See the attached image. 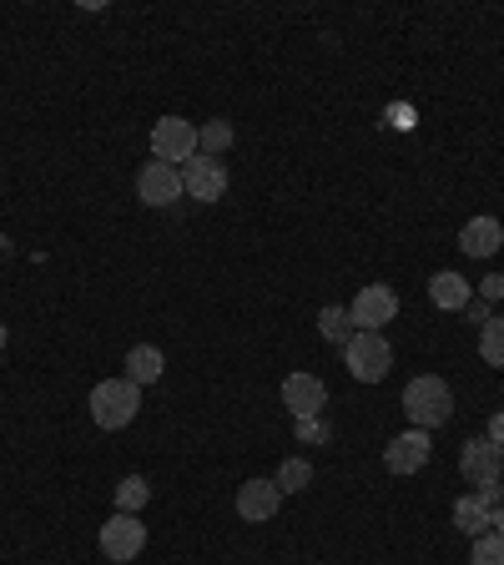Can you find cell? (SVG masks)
<instances>
[{
	"mask_svg": "<svg viewBox=\"0 0 504 565\" xmlns=\"http://www.w3.org/2000/svg\"><path fill=\"white\" fill-rule=\"evenodd\" d=\"M6 339H11V333H6V323H0V349H6Z\"/></svg>",
	"mask_w": 504,
	"mask_h": 565,
	"instance_id": "28",
	"label": "cell"
},
{
	"mask_svg": "<svg viewBox=\"0 0 504 565\" xmlns=\"http://www.w3.org/2000/svg\"><path fill=\"white\" fill-rule=\"evenodd\" d=\"M182 192H187L192 202H217L227 192V167L217 162V157H192V162H182Z\"/></svg>",
	"mask_w": 504,
	"mask_h": 565,
	"instance_id": "9",
	"label": "cell"
},
{
	"mask_svg": "<svg viewBox=\"0 0 504 565\" xmlns=\"http://www.w3.org/2000/svg\"><path fill=\"white\" fill-rule=\"evenodd\" d=\"M282 404H288L293 419H318L323 404H329V388H323L318 374H288L282 379Z\"/></svg>",
	"mask_w": 504,
	"mask_h": 565,
	"instance_id": "11",
	"label": "cell"
},
{
	"mask_svg": "<svg viewBox=\"0 0 504 565\" xmlns=\"http://www.w3.org/2000/svg\"><path fill=\"white\" fill-rule=\"evenodd\" d=\"M318 333H323L329 343H339V349H343V343H348L358 329H353L348 308H333V303H329V308H318Z\"/></svg>",
	"mask_w": 504,
	"mask_h": 565,
	"instance_id": "17",
	"label": "cell"
},
{
	"mask_svg": "<svg viewBox=\"0 0 504 565\" xmlns=\"http://www.w3.org/2000/svg\"><path fill=\"white\" fill-rule=\"evenodd\" d=\"M92 424L96 429H127L131 419L141 414V388L131 384L127 374L121 379H101V384L92 388Z\"/></svg>",
	"mask_w": 504,
	"mask_h": 565,
	"instance_id": "3",
	"label": "cell"
},
{
	"mask_svg": "<svg viewBox=\"0 0 504 565\" xmlns=\"http://www.w3.org/2000/svg\"><path fill=\"white\" fill-rule=\"evenodd\" d=\"M278 505H282L278 480H247V484H237V515L253 520V525L272 520V515H278Z\"/></svg>",
	"mask_w": 504,
	"mask_h": 565,
	"instance_id": "12",
	"label": "cell"
},
{
	"mask_svg": "<svg viewBox=\"0 0 504 565\" xmlns=\"http://www.w3.org/2000/svg\"><path fill=\"white\" fill-rule=\"evenodd\" d=\"M394 313H399V294L388 282H364L348 303V318L358 333H384V323H394Z\"/></svg>",
	"mask_w": 504,
	"mask_h": 565,
	"instance_id": "5",
	"label": "cell"
},
{
	"mask_svg": "<svg viewBox=\"0 0 504 565\" xmlns=\"http://www.w3.org/2000/svg\"><path fill=\"white\" fill-rule=\"evenodd\" d=\"M470 561L474 565H504V535H500V530H490V535H480V541H474Z\"/></svg>",
	"mask_w": 504,
	"mask_h": 565,
	"instance_id": "22",
	"label": "cell"
},
{
	"mask_svg": "<svg viewBox=\"0 0 504 565\" xmlns=\"http://www.w3.org/2000/svg\"><path fill=\"white\" fill-rule=\"evenodd\" d=\"M152 157L157 162H172V167L192 162V157H197V127L182 117H162L152 127Z\"/></svg>",
	"mask_w": 504,
	"mask_h": 565,
	"instance_id": "7",
	"label": "cell"
},
{
	"mask_svg": "<svg viewBox=\"0 0 504 565\" xmlns=\"http://www.w3.org/2000/svg\"><path fill=\"white\" fill-rule=\"evenodd\" d=\"M137 198L147 202V207H172L176 198H182V167L172 162H147L137 172Z\"/></svg>",
	"mask_w": 504,
	"mask_h": 565,
	"instance_id": "10",
	"label": "cell"
},
{
	"mask_svg": "<svg viewBox=\"0 0 504 565\" xmlns=\"http://www.w3.org/2000/svg\"><path fill=\"white\" fill-rule=\"evenodd\" d=\"M454 530H464L470 541H480V535H490L494 530V505L484 500V494H459L454 500Z\"/></svg>",
	"mask_w": 504,
	"mask_h": 565,
	"instance_id": "15",
	"label": "cell"
},
{
	"mask_svg": "<svg viewBox=\"0 0 504 565\" xmlns=\"http://www.w3.org/2000/svg\"><path fill=\"white\" fill-rule=\"evenodd\" d=\"M227 147H233V121L212 117L207 127H197V152H202V157H223Z\"/></svg>",
	"mask_w": 504,
	"mask_h": 565,
	"instance_id": "18",
	"label": "cell"
},
{
	"mask_svg": "<svg viewBox=\"0 0 504 565\" xmlns=\"http://www.w3.org/2000/svg\"><path fill=\"white\" fill-rule=\"evenodd\" d=\"M494 530H500V535H504V500H500V505H494Z\"/></svg>",
	"mask_w": 504,
	"mask_h": 565,
	"instance_id": "27",
	"label": "cell"
},
{
	"mask_svg": "<svg viewBox=\"0 0 504 565\" xmlns=\"http://www.w3.org/2000/svg\"><path fill=\"white\" fill-rule=\"evenodd\" d=\"M429 459H435V439L423 435V429H404V435H394L384 445L388 475H419Z\"/></svg>",
	"mask_w": 504,
	"mask_h": 565,
	"instance_id": "8",
	"label": "cell"
},
{
	"mask_svg": "<svg viewBox=\"0 0 504 565\" xmlns=\"http://www.w3.org/2000/svg\"><path fill=\"white\" fill-rule=\"evenodd\" d=\"M470 298H474V288H470V278H464V273L444 268V273H435V278H429V303L444 308V313H464V308H470Z\"/></svg>",
	"mask_w": 504,
	"mask_h": 565,
	"instance_id": "13",
	"label": "cell"
},
{
	"mask_svg": "<svg viewBox=\"0 0 504 565\" xmlns=\"http://www.w3.org/2000/svg\"><path fill=\"white\" fill-rule=\"evenodd\" d=\"M147 500H152V484L141 480V475H127V480H117V510H121V515H137Z\"/></svg>",
	"mask_w": 504,
	"mask_h": 565,
	"instance_id": "21",
	"label": "cell"
},
{
	"mask_svg": "<svg viewBox=\"0 0 504 565\" xmlns=\"http://www.w3.org/2000/svg\"><path fill=\"white\" fill-rule=\"evenodd\" d=\"M459 247H464L470 258H494V253L504 247L500 217H470V223L459 227Z\"/></svg>",
	"mask_w": 504,
	"mask_h": 565,
	"instance_id": "14",
	"label": "cell"
},
{
	"mask_svg": "<svg viewBox=\"0 0 504 565\" xmlns=\"http://www.w3.org/2000/svg\"><path fill=\"white\" fill-rule=\"evenodd\" d=\"M500 455H504V445H500Z\"/></svg>",
	"mask_w": 504,
	"mask_h": 565,
	"instance_id": "29",
	"label": "cell"
},
{
	"mask_svg": "<svg viewBox=\"0 0 504 565\" xmlns=\"http://www.w3.org/2000/svg\"><path fill=\"white\" fill-rule=\"evenodd\" d=\"M490 439H494V445H504V409L490 419Z\"/></svg>",
	"mask_w": 504,
	"mask_h": 565,
	"instance_id": "26",
	"label": "cell"
},
{
	"mask_svg": "<svg viewBox=\"0 0 504 565\" xmlns=\"http://www.w3.org/2000/svg\"><path fill=\"white\" fill-rule=\"evenodd\" d=\"M167 374V359H162V349L157 343H137V349L127 353V379L131 384H157V379Z\"/></svg>",
	"mask_w": 504,
	"mask_h": 565,
	"instance_id": "16",
	"label": "cell"
},
{
	"mask_svg": "<svg viewBox=\"0 0 504 565\" xmlns=\"http://www.w3.org/2000/svg\"><path fill=\"white\" fill-rule=\"evenodd\" d=\"M293 435L303 439V445H318V439H329V424H323V414H318V419H293Z\"/></svg>",
	"mask_w": 504,
	"mask_h": 565,
	"instance_id": "23",
	"label": "cell"
},
{
	"mask_svg": "<svg viewBox=\"0 0 504 565\" xmlns=\"http://www.w3.org/2000/svg\"><path fill=\"white\" fill-rule=\"evenodd\" d=\"M459 475H464V480L474 484V494H484L490 505H500V500H504V490H500L504 455H500V445H494L490 435L464 439V449H459Z\"/></svg>",
	"mask_w": 504,
	"mask_h": 565,
	"instance_id": "2",
	"label": "cell"
},
{
	"mask_svg": "<svg viewBox=\"0 0 504 565\" xmlns=\"http://www.w3.org/2000/svg\"><path fill=\"white\" fill-rule=\"evenodd\" d=\"M464 313H470L474 323H490V318H494V308L484 303V298H470V308H464Z\"/></svg>",
	"mask_w": 504,
	"mask_h": 565,
	"instance_id": "25",
	"label": "cell"
},
{
	"mask_svg": "<svg viewBox=\"0 0 504 565\" xmlns=\"http://www.w3.org/2000/svg\"><path fill=\"white\" fill-rule=\"evenodd\" d=\"M141 551H147V525H141L137 515H121L117 510V515L101 525V555L117 565H131Z\"/></svg>",
	"mask_w": 504,
	"mask_h": 565,
	"instance_id": "6",
	"label": "cell"
},
{
	"mask_svg": "<svg viewBox=\"0 0 504 565\" xmlns=\"http://www.w3.org/2000/svg\"><path fill=\"white\" fill-rule=\"evenodd\" d=\"M480 359L494 369H504V318L494 313L490 323H480Z\"/></svg>",
	"mask_w": 504,
	"mask_h": 565,
	"instance_id": "20",
	"label": "cell"
},
{
	"mask_svg": "<svg viewBox=\"0 0 504 565\" xmlns=\"http://www.w3.org/2000/svg\"><path fill=\"white\" fill-rule=\"evenodd\" d=\"M343 364H348V374L358 384H384L388 369H394V349H388L384 333H353L343 343Z\"/></svg>",
	"mask_w": 504,
	"mask_h": 565,
	"instance_id": "4",
	"label": "cell"
},
{
	"mask_svg": "<svg viewBox=\"0 0 504 565\" xmlns=\"http://www.w3.org/2000/svg\"><path fill=\"white\" fill-rule=\"evenodd\" d=\"M272 480H278V490L282 494H298V490H308V484H313V465H308V459H282L278 465V475H272Z\"/></svg>",
	"mask_w": 504,
	"mask_h": 565,
	"instance_id": "19",
	"label": "cell"
},
{
	"mask_svg": "<svg viewBox=\"0 0 504 565\" xmlns=\"http://www.w3.org/2000/svg\"><path fill=\"white\" fill-rule=\"evenodd\" d=\"M480 298H484V303H504V278H500V273H490V278H480Z\"/></svg>",
	"mask_w": 504,
	"mask_h": 565,
	"instance_id": "24",
	"label": "cell"
},
{
	"mask_svg": "<svg viewBox=\"0 0 504 565\" xmlns=\"http://www.w3.org/2000/svg\"><path fill=\"white\" fill-rule=\"evenodd\" d=\"M404 414H409L414 429L435 435V429H444V424L454 419V388H449L439 374L409 379V388H404Z\"/></svg>",
	"mask_w": 504,
	"mask_h": 565,
	"instance_id": "1",
	"label": "cell"
}]
</instances>
